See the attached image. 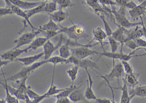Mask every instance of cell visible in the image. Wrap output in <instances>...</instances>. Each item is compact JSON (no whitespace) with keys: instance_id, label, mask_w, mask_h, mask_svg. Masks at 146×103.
<instances>
[{"instance_id":"cell-19","label":"cell","mask_w":146,"mask_h":103,"mask_svg":"<svg viewBox=\"0 0 146 103\" xmlns=\"http://www.w3.org/2000/svg\"><path fill=\"white\" fill-rule=\"evenodd\" d=\"M123 78V81H124L128 87H135L139 85L138 77L134 73L129 74H125Z\"/></svg>"},{"instance_id":"cell-45","label":"cell","mask_w":146,"mask_h":103,"mask_svg":"<svg viewBox=\"0 0 146 103\" xmlns=\"http://www.w3.org/2000/svg\"><path fill=\"white\" fill-rule=\"evenodd\" d=\"M56 102L55 103H72L68 98H56Z\"/></svg>"},{"instance_id":"cell-20","label":"cell","mask_w":146,"mask_h":103,"mask_svg":"<svg viewBox=\"0 0 146 103\" xmlns=\"http://www.w3.org/2000/svg\"><path fill=\"white\" fill-rule=\"evenodd\" d=\"M141 25H138L134 27L133 30L129 31L127 41L129 40H135L143 36L142 26H140Z\"/></svg>"},{"instance_id":"cell-31","label":"cell","mask_w":146,"mask_h":103,"mask_svg":"<svg viewBox=\"0 0 146 103\" xmlns=\"http://www.w3.org/2000/svg\"><path fill=\"white\" fill-rule=\"evenodd\" d=\"M8 87L9 90L11 94L14 96L18 100H22L25 101V95L26 93H24V92H21L19 88H15L14 87H12V86L8 85Z\"/></svg>"},{"instance_id":"cell-26","label":"cell","mask_w":146,"mask_h":103,"mask_svg":"<svg viewBox=\"0 0 146 103\" xmlns=\"http://www.w3.org/2000/svg\"><path fill=\"white\" fill-rule=\"evenodd\" d=\"M48 39L45 37H37L34 39L30 45L27 47L28 50H36L40 47L43 46L45 43L48 41Z\"/></svg>"},{"instance_id":"cell-39","label":"cell","mask_w":146,"mask_h":103,"mask_svg":"<svg viewBox=\"0 0 146 103\" xmlns=\"http://www.w3.org/2000/svg\"><path fill=\"white\" fill-rule=\"evenodd\" d=\"M125 44L128 48L134 50L140 48L136 44L134 40H128V41H126V42L125 43Z\"/></svg>"},{"instance_id":"cell-24","label":"cell","mask_w":146,"mask_h":103,"mask_svg":"<svg viewBox=\"0 0 146 103\" xmlns=\"http://www.w3.org/2000/svg\"><path fill=\"white\" fill-rule=\"evenodd\" d=\"M60 24L58 25L55 22H54L52 19L50 18L49 20L46 24H44L42 26L39 27V29L42 32L47 31H60Z\"/></svg>"},{"instance_id":"cell-23","label":"cell","mask_w":146,"mask_h":103,"mask_svg":"<svg viewBox=\"0 0 146 103\" xmlns=\"http://www.w3.org/2000/svg\"><path fill=\"white\" fill-rule=\"evenodd\" d=\"M70 39H68L65 44L61 46L59 50L60 56L65 59H68L71 55V49L70 48Z\"/></svg>"},{"instance_id":"cell-46","label":"cell","mask_w":146,"mask_h":103,"mask_svg":"<svg viewBox=\"0 0 146 103\" xmlns=\"http://www.w3.org/2000/svg\"><path fill=\"white\" fill-rule=\"evenodd\" d=\"M140 18L141 19V26H142V31H143V36L145 37L146 40V25L144 24L142 17H140Z\"/></svg>"},{"instance_id":"cell-55","label":"cell","mask_w":146,"mask_h":103,"mask_svg":"<svg viewBox=\"0 0 146 103\" xmlns=\"http://www.w3.org/2000/svg\"><path fill=\"white\" fill-rule=\"evenodd\" d=\"M144 86H145V87H146V85H144Z\"/></svg>"},{"instance_id":"cell-15","label":"cell","mask_w":146,"mask_h":103,"mask_svg":"<svg viewBox=\"0 0 146 103\" xmlns=\"http://www.w3.org/2000/svg\"><path fill=\"white\" fill-rule=\"evenodd\" d=\"M92 35L93 38L92 41H95L98 42L101 44L104 50V41L107 38V35L106 32L100 27H98L95 28L93 30Z\"/></svg>"},{"instance_id":"cell-10","label":"cell","mask_w":146,"mask_h":103,"mask_svg":"<svg viewBox=\"0 0 146 103\" xmlns=\"http://www.w3.org/2000/svg\"><path fill=\"white\" fill-rule=\"evenodd\" d=\"M129 31L127 28L119 25L118 28L112 33V36L121 45V52H123V46L127 41Z\"/></svg>"},{"instance_id":"cell-37","label":"cell","mask_w":146,"mask_h":103,"mask_svg":"<svg viewBox=\"0 0 146 103\" xmlns=\"http://www.w3.org/2000/svg\"><path fill=\"white\" fill-rule=\"evenodd\" d=\"M108 40H109V43L110 45L111 48V52H116L117 50L118 49V46L120 44V43L117 42L113 36L112 35L108 36Z\"/></svg>"},{"instance_id":"cell-2","label":"cell","mask_w":146,"mask_h":103,"mask_svg":"<svg viewBox=\"0 0 146 103\" xmlns=\"http://www.w3.org/2000/svg\"><path fill=\"white\" fill-rule=\"evenodd\" d=\"M51 57H50L48 59H44L42 61L36 62L31 65L24 67L19 72L11 76L9 79L11 80H15L16 79L22 80L24 79H27L30 74L35 69H37L45 63H51L52 58Z\"/></svg>"},{"instance_id":"cell-49","label":"cell","mask_w":146,"mask_h":103,"mask_svg":"<svg viewBox=\"0 0 146 103\" xmlns=\"http://www.w3.org/2000/svg\"><path fill=\"white\" fill-rule=\"evenodd\" d=\"M4 1H5V3H6V6L8 7H11V6L13 5L9 0H4Z\"/></svg>"},{"instance_id":"cell-54","label":"cell","mask_w":146,"mask_h":103,"mask_svg":"<svg viewBox=\"0 0 146 103\" xmlns=\"http://www.w3.org/2000/svg\"><path fill=\"white\" fill-rule=\"evenodd\" d=\"M126 1H130V0H126Z\"/></svg>"},{"instance_id":"cell-56","label":"cell","mask_w":146,"mask_h":103,"mask_svg":"<svg viewBox=\"0 0 146 103\" xmlns=\"http://www.w3.org/2000/svg\"><path fill=\"white\" fill-rule=\"evenodd\" d=\"M0 55H1V53H0Z\"/></svg>"},{"instance_id":"cell-17","label":"cell","mask_w":146,"mask_h":103,"mask_svg":"<svg viewBox=\"0 0 146 103\" xmlns=\"http://www.w3.org/2000/svg\"><path fill=\"white\" fill-rule=\"evenodd\" d=\"M86 3L87 5L90 7L96 14L104 13L105 14L110 16L109 13L106 11L104 6L100 3L98 0H86Z\"/></svg>"},{"instance_id":"cell-27","label":"cell","mask_w":146,"mask_h":103,"mask_svg":"<svg viewBox=\"0 0 146 103\" xmlns=\"http://www.w3.org/2000/svg\"><path fill=\"white\" fill-rule=\"evenodd\" d=\"M45 3V1H42V2L37 6H36L31 9L25 10L29 18H30L32 16L37 14L44 13V7Z\"/></svg>"},{"instance_id":"cell-50","label":"cell","mask_w":146,"mask_h":103,"mask_svg":"<svg viewBox=\"0 0 146 103\" xmlns=\"http://www.w3.org/2000/svg\"><path fill=\"white\" fill-rule=\"evenodd\" d=\"M0 103H6V101H5V99H0Z\"/></svg>"},{"instance_id":"cell-8","label":"cell","mask_w":146,"mask_h":103,"mask_svg":"<svg viewBox=\"0 0 146 103\" xmlns=\"http://www.w3.org/2000/svg\"><path fill=\"white\" fill-rule=\"evenodd\" d=\"M68 63H73L74 65H77L79 67L85 69L88 68L94 69V68H98L96 63L88 58L79 59L73 55H71L68 59Z\"/></svg>"},{"instance_id":"cell-22","label":"cell","mask_w":146,"mask_h":103,"mask_svg":"<svg viewBox=\"0 0 146 103\" xmlns=\"http://www.w3.org/2000/svg\"><path fill=\"white\" fill-rule=\"evenodd\" d=\"M56 66H54V71H53V77H52V81H51V85L49 88L48 91L45 93V95L47 98L51 96H54V95L58 94L60 92H61L62 91L64 90L65 88L62 89H59L57 88L56 86L54 85V77L55 69Z\"/></svg>"},{"instance_id":"cell-21","label":"cell","mask_w":146,"mask_h":103,"mask_svg":"<svg viewBox=\"0 0 146 103\" xmlns=\"http://www.w3.org/2000/svg\"><path fill=\"white\" fill-rule=\"evenodd\" d=\"M44 59H47L51 57L52 54L56 49V47L50 40H48L43 46Z\"/></svg>"},{"instance_id":"cell-7","label":"cell","mask_w":146,"mask_h":103,"mask_svg":"<svg viewBox=\"0 0 146 103\" xmlns=\"http://www.w3.org/2000/svg\"><path fill=\"white\" fill-rule=\"evenodd\" d=\"M72 55L79 59H82L87 58L89 56L97 54L98 55L99 52L97 50L90 49L88 46H80L73 48H71Z\"/></svg>"},{"instance_id":"cell-42","label":"cell","mask_w":146,"mask_h":103,"mask_svg":"<svg viewBox=\"0 0 146 103\" xmlns=\"http://www.w3.org/2000/svg\"><path fill=\"white\" fill-rule=\"evenodd\" d=\"M45 33V37L48 39V40H50V38H53V37L57 35L59 33H61L60 31H47L43 32Z\"/></svg>"},{"instance_id":"cell-40","label":"cell","mask_w":146,"mask_h":103,"mask_svg":"<svg viewBox=\"0 0 146 103\" xmlns=\"http://www.w3.org/2000/svg\"><path fill=\"white\" fill-rule=\"evenodd\" d=\"M13 13L12 9L10 7L0 8V17L7 15L13 14Z\"/></svg>"},{"instance_id":"cell-47","label":"cell","mask_w":146,"mask_h":103,"mask_svg":"<svg viewBox=\"0 0 146 103\" xmlns=\"http://www.w3.org/2000/svg\"><path fill=\"white\" fill-rule=\"evenodd\" d=\"M11 62L10 61H7V60H4L2 58H0V68L1 67L3 66L4 65H7L9 63Z\"/></svg>"},{"instance_id":"cell-41","label":"cell","mask_w":146,"mask_h":103,"mask_svg":"<svg viewBox=\"0 0 146 103\" xmlns=\"http://www.w3.org/2000/svg\"><path fill=\"white\" fill-rule=\"evenodd\" d=\"M100 3L103 5V6H118L117 3H116L114 0H98Z\"/></svg>"},{"instance_id":"cell-6","label":"cell","mask_w":146,"mask_h":103,"mask_svg":"<svg viewBox=\"0 0 146 103\" xmlns=\"http://www.w3.org/2000/svg\"><path fill=\"white\" fill-rule=\"evenodd\" d=\"M113 62L114 63L113 67L109 74L105 75H101L99 74L100 75V77L104 79L106 83L112 81L114 79L122 77L124 75V69L121 63H118L116 64H115L114 60Z\"/></svg>"},{"instance_id":"cell-30","label":"cell","mask_w":146,"mask_h":103,"mask_svg":"<svg viewBox=\"0 0 146 103\" xmlns=\"http://www.w3.org/2000/svg\"><path fill=\"white\" fill-rule=\"evenodd\" d=\"M3 74V76H4V81L5 83L4 84H3L5 87V91H6V97L5 98V101H6V103H17V101H18V99H17L13 95L10 93L8 87V84L7 83V81L5 78V76L4 74Z\"/></svg>"},{"instance_id":"cell-12","label":"cell","mask_w":146,"mask_h":103,"mask_svg":"<svg viewBox=\"0 0 146 103\" xmlns=\"http://www.w3.org/2000/svg\"><path fill=\"white\" fill-rule=\"evenodd\" d=\"M12 5L24 10L31 9L40 4L41 1H30L24 0H9Z\"/></svg>"},{"instance_id":"cell-5","label":"cell","mask_w":146,"mask_h":103,"mask_svg":"<svg viewBox=\"0 0 146 103\" xmlns=\"http://www.w3.org/2000/svg\"><path fill=\"white\" fill-rule=\"evenodd\" d=\"M111 13L113 14L115 19L119 24V25L127 29L134 27L138 25L141 24V22L135 23L130 22L126 17L123 11L120 10L117 11L113 8L112 9H111Z\"/></svg>"},{"instance_id":"cell-13","label":"cell","mask_w":146,"mask_h":103,"mask_svg":"<svg viewBox=\"0 0 146 103\" xmlns=\"http://www.w3.org/2000/svg\"><path fill=\"white\" fill-rule=\"evenodd\" d=\"M86 71L88 76V79L87 80V88L85 92V97L87 100H95L97 98L96 95L94 94V92L92 89L94 81L92 79L91 74L88 71V69H85Z\"/></svg>"},{"instance_id":"cell-35","label":"cell","mask_w":146,"mask_h":103,"mask_svg":"<svg viewBox=\"0 0 146 103\" xmlns=\"http://www.w3.org/2000/svg\"><path fill=\"white\" fill-rule=\"evenodd\" d=\"M97 15L101 18L103 23H104V26L105 30V31L106 32L107 36L112 35L113 32L112 31V30H111L110 26L109 25L108 22H107L106 20L105 15H104L102 14V13H98L97 14Z\"/></svg>"},{"instance_id":"cell-32","label":"cell","mask_w":146,"mask_h":103,"mask_svg":"<svg viewBox=\"0 0 146 103\" xmlns=\"http://www.w3.org/2000/svg\"><path fill=\"white\" fill-rule=\"evenodd\" d=\"M57 10V4L55 1H45L44 7V13H51Z\"/></svg>"},{"instance_id":"cell-11","label":"cell","mask_w":146,"mask_h":103,"mask_svg":"<svg viewBox=\"0 0 146 103\" xmlns=\"http://www.w3.org/2000/svg\"><path fill=\"white\" fill-rule=\"evenodd\" d=\"M129 15L133 19H138L146 14V0H144L133 9H129Z\"/></svg>"},{"instance_id":"cell-1","label":"cell","mask_w":146,"mask_h":103,"mask_svg":"<svg viewBox=\"0 0 146 103\" xmlns=\"http://www.w3.org/2000/svg\"><path fill=\"white\" fill-rule=\"evenodd\" d=\"M60 32L61 33L66 34L69 39L75 40L76 42L81 38H86L88 36L86 32L84 26L79 24H74L71 26L65 27L60 24Z\"/></svg>"},{"instance_id":"cell-9","label":"cell","mask_w":146,"mask_h":103,"mask_svg":"<svg viewBox=\"0 0 146 103\" xmlns=\"http://www.w3.org/2000/svg\"><path fill=\"white\" fill-rule=\"evenodd\" d=\"M27 48L24 49L12 48L10 50L1 53L0 57L1 58L5 60L10 61V62L15 61L19 56L24 52L28 51Z\"/></svg>"},{"instance_id":"cell-29","label":"cell","mask_w":146,"mask_h":103,"mask_svg":"<svg viewBox=\"0 0 146 103\" xmlns=\"http://www.w3.org/2000/svg\"><path fill=\"white\" fill-rule=\"evenodd\" d=\"M80 86L81 85L79 86H76L72 85L71 86L65 88L64 90L56 95H54L53 96V97L56 98H68L73 91L76 90V89H79Z\"/></svg>"},{"instance_id":"cell-43","label":"cell","mask_w":146,"mask_h":103,"mask_svg":"<svg viewBox=\"0 0 146 103\" xmlns=\"http://www.w3.org/2000/svg\"><path fill=\"white\" fill-rule=\"evenodd\" d=\"M134 40L139 48H146V40L142 39L141 38H136Z\"/></svg>"},{"instance_id":"cell-3","label":"cell","mask_w":146,"mask_h":103,"mask_svg":"<svg viewBox=\"0 0 146 103\" xmlns=\"http://www.w3.org/2000/svg\"><path fill=\"white\" fill-rule=\"evenodd\" d=\"M140 49H144L146 51V48H140L134 50L133 51L130 52L129 53H123V52H107L104 50L103 52H99L98 55L104 56L106 57H109V58H112L113 60L119 59L121 61H123V60L129 61L133 57L146 55V52L145 53L140 54V55H136V54H135V52L137 50Z\"/></svg>"},{"instance_id":"cell-28","label":"cell","mask_w":146,"mask_h":103,"mask_svg":"<svg viewBox=\"0 0 146 103\" xmlns=\"http://www.w3.org/2000/svg\"><path fill=\"white\" fill-rule=\"evenodd\" d=\"M129 94L130 98L132 99L135 96L141 97H146V87L144 86H135L130 92H129Z\"/></svg>"},{"instance_id":"cell-38","label":"cell","mask_w":146,"mask_h":103,"mask_svg":"<svg viewBox=\"0 0 146 103\" xmlns=\"http://www.w3.org/2000/svg\"><path fill=\"white\" fill-rule=\"evenodd\" d=\"M121 63L123 66L124 73L126 74H129L134 73L133 67L129 62L128 61L123 60L121 61Z\"/></svg>"},{"instance_id":"cell-34","label":"cell","mask_w":146,"mask_h":103,"mask_svg":"<svg viewBox=\"0 0 146 103\" xmlns=\"http://www.w3.org/2000/svg\"><path fill=\"white\" fill-rule=\"evenodd\" d=\"M79 68L80 67L78 66L74 65L72 67L69 69L67 71V73L68 74V76L71 78L72 81V85H73L74 81L76 79Z\"/></svg>"},{"instance_id":"cell-14","label":"cell","mask_w":146,"mask_h":103,"mask_svg":"<svg viewBox=\"0 0 146 103\" xmlns=\"http://www.w3.org/2000/svg\"><path fill=\"white\" fill-rule=\"evenodd\" d=\"M44 56V53L43 52H42L33 55L28 56L22 57H18L15 61L20 62L24 66H29L37 61L39 59Z\"/></svg>"},{"instance_id":"cell-33","label":"cell","mask_w":146,"mask_h":103,"mask_svg":"<svg viewBox=\"0 0 146 103\" xmlns=\"http://www.w3.org/2000/svg\"><path fill=\"white\" fill-rule=\"evenodd\" d=\"M68 97L70 101L74 103L80 102L83 100V96L79 91V89L73 91Z\"/></svg>"},{"instance_id":"cell-16","label":"cell","mask_w":146,"mask_h":103,"mask_svg":"<svg viewBox=\"0 0 146 103\" xmlns=\"http://www.w3.org/2000/svg\"><path fill=\"white\" fill-rule=\"evenodd\" d=\"M48 14L50 16V18L56 24H60L64 21L68 16V13L63 10L62 9H59L56 11Z\"/></svg>"},{"instance_id":"cell-44","label":"cell","mask_w":146,"mask_h":103,"mask_svg":"<svg viewBox=\"0 0 146 103\" xmlns=\"http://www.w3.org/2000/svg\"><path fill=\"white\" fill-rule=\"evenodd\" d=\"M94 103H111V100L106 98H97Z\"/></svg>"},{"instance_id":"cell-52","label":"cell","mask_w":146,"mask_h":103,"mask_svg":"<svg viewBox=\"0 0 146 103\" xmlns=\"http://www.w3.org/2000/svg\"><path fill=\"white\" fill-rule=\"evenodd\" d=\"M53 1V0H42L43 1Z\"/></svg>"},{"instance_id":"cell-51","label":"cell","mask_w":146,"mask_h":103,"mask_svg":"<svg viewBox=\"0 0 146 103\" xmlns=\"http://www.w3.org/2000/svg\"><path fill=\"white\" fill-rule=\"evenodd\" d=\"M136 1H137L139 2V3H141L142 1H143L144 0H136Z\"/></svg>"},{"instance_id":"cell-25","label":"cell","mask_w":146,"mask_h":103,"mask_svg":"<svg viewBox=\"0 0 146 103\" xmlns=\"http://www.w3.org/2000/svg\"><path fill=\"white\" fill-rule=\"evenodd\" d=\"M122 91L120 103H131L132 100L129 94V87L126 83L123 81V85L121 88Z\"/></svg>"},{"instance_id":"cell-4","label":"cell","mask_w":146,"mask_h":103,"mask_svg":"<svg viewBox=\"0 0 146 103\" xmlns=\"http://www.w3.org/2000/svg\"><path fill=\"white\" fill-rule=\"evenodd\" d=\"M42 32V31L39 28L31 32L23 33L17 39L15 40L14 43L15 44V46L13 48H19L24 45L30 44L34 40L35 38Z\"/></svg>"},{"instance_id":"cell-48","label":"cell","mask_w":146,"mask_h":103,"mask_svg":"<svg viewBox=\"0 0 146 103\" xmlns=\"http://www.w3.org/2000/svg\"><path fill=\"white\" fill-rule=\"evenodd\" d=\"M25 102L26 103H34L33 101L29 98L27 93L25 95Z\"/></svg>"},{"instance_id":"cell-18","label":"cell","mask_w":146,"mask_h":103,"mask_svg":"<svg viewBox=\"0 0 146 103\" xmlns=\"http://www.w3.org/2000/svg\"><path fill=\"white\" fill-rule=\"evenodd\" d=\"M10 8L12 9L13 14L16 15L24 18L25 20V21L29 24L33 30H36L37 29L32 24L31 22L30 21V18L28 17V15H27V14L26 13L25 10L21 9L13 5L11 6Z\"/></svg>"},{"instance_id":"cell-36","label":"cell","mask_w":146,"mask_h":103,"mask_svg":"<svg viewBox=\"0 0 146 103\" xmlns=\"http://www.w3.org/2000/svg\"><path fill=\"white\" fill-rule=\"evenodd\" d=\"M58 4L59 9L71 7L75 5L71 0H53Z\"/></svg>"},{"instance_id":"cell-53","label":"cell","mask_w":146,"mask_h":103,"mask_svg":"<svg viewBox=\"0 0 146 103\" xmlns=\"http://www.w3.org/2000/svg\"><path fill=\"white\" fill-rule=\"evenodd\" d=\"M17 103H19V100H18V101H17Z\"/></svg>"}]
</instances>
